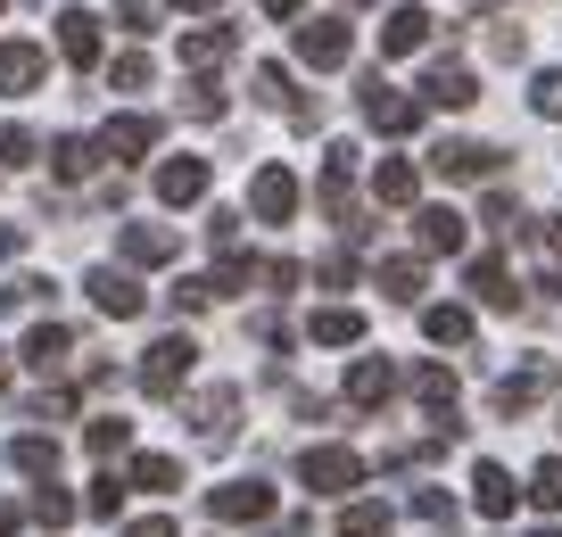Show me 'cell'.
<instances>
[{
  "instance_id": "6da1fadb",
  "label": "cell",
  "mask_w": 562,
  "mask_h": 537,
  "mask_svg": "<svg viewBox=\"0 0 562 537\" xmlns=\"http://www.w3.org/2000/svg\"><path fill=\"white\" fill-rule=\"evenodd\" d=\"M191 365H199V339L191 331H166V339L140 347V389H149V398H182Z\"/></svg>"
},
{
  "instance_id": "7a4b0ae2",
  "label": "cell",
  "mask_w": 562,
  "mask_h": 537,
  "mask_svg": "<svg viewBox=\"0 0 562 537\" xmlns=\"http://www.w3.org/2000/svg\"><path fill=\"white\" fill-rule=\"evenodd\" d=\"M299 480L315 488V496H348V488H364V455H356V447H306Z\"/></svg>"
},
{
  "instance_id": "3957f363",
  "label": "cell",
  "mask_w": 562,
  "mask_h": 537,
  "mask_svg": "<svg viewBox=\"0 0 562 537\" xmlns=\"http://www.w3.org/2000/svg\"><path fill=\"white\" fill-rule=\"evenodd\" d=\"M299 67H348V51H356V25L348 18H299Z\"/></svg>"
},
{
  "instance_id": "277c9868",
  "label": "cell",
  "mask_w": 562,
  "mask_h": 537,
  "mask_svg": "<svg viewBox=\"0 0 562 537\" xmlns=\"http://www.w3.org/2000/svg\"><path fill=\"white\" fill-rule=\"evenodd\" d=\"M191 430H199V447H232V430H240V389L232 381L199 389L191 398Z\"/></svg>"
},
{
  "instance_id": "5b68a950",
  "label": "cell",
  "mask_w": 562,
  "mask_h": 537,
  "mask_svg": "<svg viewBox=\"0 0 562 537\" xmlns=\"http://www.w3.org/2000/svg\"><path fill=\"white\" fill-rule=\"evenodd\" d=\"M364 124H372V133H414L422 100H414V91H397V83H381V75H364Z\"/></svg>"
},
{
  "instance_id": "8992f818",
  "label": "cell",
  "mask_w": 562,
  "mask_h": 537,
  "mask_svg": "<svg viewBox=\"0 0 562 537\" xmlns=\"http://www.w3.org/2000/svg\"><path fill=\"white\" fill-rule=\"evenodd\" d=\"M248 215H257V224H290V215H299V174H290V166H257V182H248Z\"/></svg>"
},
{
  "instance_id": "52a82bcc",
  "label": "cell",
  "mask_w": 562,
  "mask_h": 537,
  "mask_svg": "<svg viewBox=\"0 0 562 537\" xmlns=\"http://www.w3.org/2000/svg\"><path fill=\"white\" fill-rule=\"evenodd\" d=\"M207 513L224 521V529H240V521H273V488H265V480H224V488H207Z\"/></svg>"
},
{
  "instance_id": "ba28073f",
  "label": "cell",
  "mask_w": 562,
  "mask_h": 537,
  "mask_svg": "<svg viewBox=\"0 0 562 537\" xmlns=\"http://www.w3.org/2000/svg\"><path fill=\"white\" fill-rule=\"evenodd\" d=\"M83 290H91V306H100V314H108V323H133V314H140V306H149V290H140V281H133V273H124V265H100V273H91V281H83Z\"/></svg>"
},
{
  "instance_id": "9c48e42d",
  "label": "cell",
  "mask_w": 562,
  "mask_h": 537,
  "mask_svg": "<svg viewBox=\"0 0 562 537\" xmlns=\"http://www.w3.org/2000/svg\"><path fill=\"white\" fill-rule=\"evenodd\" d=\"M546 389H554V356H529L521 372H505V381H496V414H505V422H513V414H529Z\"/></svg>"
},
{
  "instance_id": "30bf717a",
  "label": "cell",
  "mask_w": 562,
  "mask_h": 537,
  "mask_svg": "<svg viewBox=\"0 0 562 537\" xmlns=\"http://www.w3.org/2000/svg\"><path fill=\"white\" fill-rule=\"evenodd\" d=\"M389 398H397V365H389V356H356L348 365V405L356 414H381Z\"/></svg>"
},
{
  "instance_id": "8fae6325",
  "label": "cell",
  "mask_w": 562,
  "mask_h": 537,
  "mask_svg": "<svg viewBox=\"0 0 562 537\" xmlns=\"http://www.w3.org/2000/svg\"><path fill=\"white\" fill-rule=\"evenodd\" d=\"M42 75H50V51H42V42H0V91H9V100L42 91Z\"/></svg>"
},
{
  "instance_id": "7c38bea8",
  "label": "cell",
  "mask_w": 562,
  "mask_h": 537,
  "mask_svg": "<svg viewBox=\"0 0 562 537\" xmlns=\"http://www.w3.org/2000/svg\"><path fill=\"white\" fill-rule=\"evenodd\" d=\"M158 149V116H108L100 133V157H116V166H133V157Z\"/></svg>"
},
{
  "instance_id": "4fadbf2b",
  "label": "cell",
  "mask_w": 562,
  "mask_h": 537,
  "mask_svg": "<svg viewBox=\"0 0 562 537\" xmlns=\"http://www.w3.org/2000/svg\"><path fill=\"white\" fill-rule=\"evenodd\" d=\"M430 174H447V182H488L496 149H480V141H439V149H430Z\"/></svg>"
},
{
  "instance_id": "5bb4252c",
  "label": "cell",
  "mask_w": 562,
  "mask_h": 537,
  "mask_svg": "<svg viewBox=\"0 0 562 537\" xmlns=\"http://www.w3.org/2000/svg\"><path fill=\"white\" fill-rule=\"evenodd\" d=\"M158 199L166 208H199V199H207V157H166L158 166Z\"/></svg>"
},
{
  "instance_id": "9a60e30c",
  "label": "cell",
  "mask_w": 562,
  "mask_h": 537,
  "mask_svg": "<svg viewBox=\"0 0 562 537\" xmlns=\"http://www.w3.org/2000/svg\"><path fill=\"white\" fill-rule=\"evenodd\" d=\"M480 100V83H472V67H456V58H439V67L422 75V108H472Z\"/></svg>"
},
{
  "instance_id": "2e32d148",
  "label": "cell",
  "mask_w": 562,
  "mask_h": 537,
  "mask_svg": "<svg viewBox=\"0 0 562 537\" xmlns=\"http://www.w3.org/2000/svg\"><path fill=\"white\" fill-rule=\"evenodd\" d=\"M422 42H430V9L405 0V9H389V18H381V58H414Z\"/></svg>"
},
{
  "instance_id": "e0dca14e",
  "label": "cell",
  "mask_w": 562,
  "mask_h": 537,
  "mask_svg": "<svg viewBox=\"0 0 562 537\" xmlns=\"http://www.w3.org/2000/svg\"><path fill=\"white\" fill-rule=\"evenodd\" d=\"M175 248H182V240H175L166 224H124V232H116V257H124V265H175Z\"/></svg>"
},
{
  "instance_id": "ac0fdd59",
  "label": "cell",
  "mask_w": 562,
  "mask_h": 537,
  "mask_svg": "<svg viewBox=\"0 0 562 537\" xmlns=\"http://www.w3.org/2000/svg\"><path fill=\"white\" fill-rule=\"evenodd\" d=\"M414 240H422V257H456L463 248V215L456 208H414Z\"/></svg>"
},
{
  "instance_id": "d6986e66",
  "label": "cell",
  "mask_w": 562,
  "mask_h": 537,
  "mask_svg": "<svg viewBox=\"0 0 562 537\" xmlns=\"http://www.w3.org/2000/svg\"><path fill=\"white\" fill-rule=\"evenodd\" d=\"M414 398L439 414V438H456V372L447 365H414Z\"/></svg>"
},
{
  "instance_id": "ffe728a7",
  "label": "cell",
  "mask_w": 562,
  "mask_h": 537,
  "mask_svg": "<svg viewBox=\"0 0 562 537\" xmlns=\"http://www.w3.org/2000/svg\"><path fill=\"white\" fill-rule=\"evenodd\" d=\"M463 281H472V298H480V306H496V314H513V306H521V290H513L505 257H472V273H463Z\"/></svg>"
},
{
  "instance_id": "44dd1931",
  "label": "cell",
  "mask_w": 562,
  "mask_h": 537,
  "mask_svg": "<svg viewBox=\"0 0 562 537\" xmlns=\"http://www.w3.org/2000/svg\"><path fill=\"white\" fill-rule=\"evenodd\" d=\"M58 58H67V67H100V18L67 9V18H58Z\"/></svg>"
},
{
  "instance_id": "7402d4cb",
  "label": "cell",
  "mask_w": 562,
  "mask_h": 537,
  "mask_svg": "<svg viewBox=\"0 0 562 537\" xmlns=\"http://www.w3.org/2000/svg\"><path fill=\"white\" fill-rule=\"evenodd\" d=\"M306 339H315V347H356V339H364V314H356V306H315V314H306Z\"/></svg>"
},
{
  "instance_id": "603a6c76",
  "label": "cell",
  "mask_w": 562,
  "mask_h": 537,
  "mask_svg": "<svg viewBox=\"0 0 562 537\" xmlns=\"http://www.w3.org/2000/svg\"><path fill=\"white\" fill-rule=\"evenodd\" d=\"M472 504H480V513H488V521H505L513 504H521V488H513V471H505V463H480V471H472Z\"/></svg>"
},
{
  "instance_id": "cb8c5ba5",
  "label": "cell",
  "mask_w": 562,
  "mask_h": 537,
  "mask_svg": "<svg viewBox=\"0 0 562 537\" xmlns=\"http://www.w3.org/2000/svg\"><path fill=\"white\" fill-rule=\"evenodd\" d=\"M414 191H422L414 157H381V166H372V199H381V208H414Z\"/></svg>"
},
{
  "instance_id": "d4e9b609",
  "label": "cell",
  "mask_w": 562,
  "mask_h": 537,
  "mask_svg": "<svg viewBox=\"0 0 562 537\" xmlns=\"http://www.w3.org/2000/svg\"><path fill=\"white\" fill-rule=\"evenodd\" d=\"M67 356H75V331L67 323H34V331H25V365H34V372H58Z\"/></svg>"
},
{
  "instance_id": "484cf974",
  "label": "cell",
  "mask_w": 562,
  "mask_h": 537,
  "mask_svg": "<svg viewBox=\"0 0 562 537\" xmlns=\"http://www.w3.org/2000/svg\"><path fill=\"white\" fill-rule=\"evenodd\" d=\"M381 298H397V306H414L422 290H430V273H422V257H381Z\"/></svg>"
},
{
  "instance_id": "4316f807",
  "label": "cell",
  "mask_w": 562,
  "mask_h": 537,
  "mask_svg": "<svg viewBox=\"0 0 562 537\" xmlns=\"http://www.w3.org/2000/svg\"><path fill=\"white\" fill-rule=\"evenodd\" d=\"M91 166H100V141H83V133L50 141V174H58V182H83Z\"/></svg>"
},
{
  "instance_id": "83f0119b",
  "label": "cell",
  "mask_w": 562,
  "mask_h": 537,
  "mask_svg": "<svg viewBox=\"0 0 562 537\" xmlns=\"http://www.w3.org/2000/svg\"><path fill=\"white\" fill-rule=\"evenodd\" d=\"M9 463L25 471V480H58V438H42V430H25L18 447H9Z\"/></svg>"
},
{
  "instance_id": "f1b7e54d",
  "label": "cell",
  "mask_w": 562,
  "mask_h": 537,
  "mask_svg": "<svg viewBox=\"0 0 562 537\" xmlns=\"http://www.w3.org/2000/svg\"><path fill=\"white\" fill-rule=\"evenodd\" d=\"M232 42H240V34H232V25H191V34H182V58H191V67L207 75L215 58H232Z\"/></svg>"
},
{
  "instance_id": "f546056e",
  "label": "cell",
  "mask_w": 562,
  "mask_h": 537,
  "mask_svg": "<svg viewBox=\"0 0 562 537\" xmlns=\"http://www.w3.org/2000/svg\"><path fill=\"white\" fill-rule=\"evenodd\" d=\"M389 504L381 496H356V504H339V537H389Z\"/></svg>"
},
{
  "instance_id": "4dcf8cb0",
  "label": "cell",
  "mask_w": 562,
  "mask_h": 537,
  "mask_svg": "<svg viewBox=\"0 0 562 537\" xmlns=\"http://www.w3.org/2000/svg\"><path fill=\"white\" fill-rule=\"evenodd\" d=\"M124 488H149V496H166V488H182V463H175V455H133Z\"/></svg>"
},
{
  "instance_id": "1f68e13d",
  "label": "cell",
  "mask_w": 562,
  "mask_h": 537,
  "mask_svg": "<svg viewBox=\"0 0 562 537\" xmlns=\"http://www.w3.org/2000/svg\"><path fill=\"white\" fill-rule=\"evenodd\" d=\"M25 513H34L42 529H67V521L83 513V504H75V496H67V488H58V480H42V488H34V504H25Z\"/></svg>"
},
{
  "instance_id": "d6a6232c",
  "label": "cell",
  "mask_w": 562,
  "mask_h": 537,
  "mask_svg": "<svg viewBox=\"0 0 562 537\" xmlns=\"http://www.w3.org/2000/svg\"><path fill=\"white\" fill-rule=\"evenodd\" d=\"M422 331H430L439 347H463L472 339V306H422Z\"/></svg>"
},
{
  "instance_id": "836d02e7",
  "label": "cell",
  "mask_w": 562,
  "mask_h": 537,
  "mask_svg": "<svg viewBox=\"0 0 562 537\" xmlns=\"http://www.w3.org/2000/svg\"><path fill=\"white\" fill-rule=\"evenodd\" d=\"M83 447L91 455H124V447H133V422H124V414H91L83 422Z\"/></svg>"
},
{
  "instance_id": "e575fe53",
  "label": "cell",
  "mask_w": 562,
  "mask_h": 537,
  "mask_svg": "<svg viewBox=\"0 0 562 537\" xmlns=\"http://www.w3.org/2000/svg\"><path fill=\"white\" fill-rule=\"evenodd\" d=\"M529 504H538V513H562V455H546L538 471H529V488H521Z\"/></svg>"
},
{
  "instance_id": "d590c367",
  "label": "cell",
  "mask_w": 562,
  "mask_h": 537,
  "mask_svg": "<svg viewBox=\"0 0 562 537\" xmlns=\"http://www.w3.org/2000/svg\"><path fill=\"white\" fill-rule=\"evenodd\" d=\"M414 521H430V529H456V496H447V488H414Z\"/></svg>"
},
{
  "instance_id": "8d00e7d4",
  "label": "cell",
  "mask_w": 562,
  "mask_h": 537,
  "mask_svg": "<svg viewBox=\"0 0 562 537\" xmlns=\"http://www.w3.org/2000/svg\"><path fill=\"white\" fill-rule=\"evenodd\" d=\"M116 504H124V480H116V471H100V480H91V496H83V513H91V521H116Z\"/></svg>"
},
{
  "instance_id": "74e56055",
  "label": "cell",
  "mask_w": 562,
  "mask_h": 537,
  "mask_svg": "<svg viewBox=\"0 0 562 537\" xmlns=\"http://www.w3.org/2000/svg\"><path fill=\"white\" fill-rule=\"evenodd\" d=\"M207 281H215V298H232V290H248V281H257V265H248V257H240V248H232V257H224V265H215V273H207Z\"/></svg>"
},
{
  "instance_id": "f35d334b",
  "label": "cell",
  "mask_w": 562,
  "mask_h": 537,
  "mask_svg": "<svg viewBox=\"0 0 562 537\" xmlns=\"http://www.w3.org/2000/svg\"><path fill=\"white\" fill-rule=\"evenodd\" d=\"M108 83H116V91H149V58H140V51H124L116 67H108Z\"/></svg>"
},
{
  "instance_id": "ab89813d",
  "label": "cell",
  "mask_w": 562,
  "mask_h": 537,
  "mask_svg": "<svg viewBox=\"0 0 562 537\" xmlns=\"http://www.w3.org/2000/svg\"><path fill=\"white\" fill-rule=\"evenodd\" d=\"M529 108H538V116H562V67H546L538 83H529Z\"/></svg>"
},
{
  "instance_id": "60d3db41",
  "label": "cell",
  "mask_w": 562,
  "mask_h": 537,
  "mask_svg": "<svg viewBox=\"0 0 562 537\" xmlns=\"http://www.w3.org/2000/svg\"><path fill=\"white\" fill-rule=\"evenodd\" d=\"M0 166H34V133L25 124H0Z\"/></svg>"
},
{
  "instance_id": "b9f144b4",
  "label": "cell",
  "mask_w": 562,
  "mask_h": 537,
  "mask_svg": "<svg viewBox=\"0 0 562 537\" xmlns=\"http://www.w3.org/2000/svg\"><path fill=\"white\" fill-rule=\"evenodd\" d=\"M199 306H215V281H207V273L175 281V314H199Z\"/></svg>"
},
{
  "instance_id": "7bdbcfd3",
  "label": "cell",
  "mask_w": 562,
  "mask_h": 537,
  "mask_svg": "<svg viewBox=\"0 0 562 537\" xmlns=\"http://www.w3.org/2000/svg\"><path fill=\"white\" fill-rule=\"evenodd\" d=\"M182 108H191V116H224V83H215V75H199V83H191V100H182Z\"/></svg>"
},
{
  "instance_id": "ee69618b",
  "label": "cell",
  "mask_w": 562,
  "mask_h": 537,
  "mask_svg": "<svg viewBox=\"0 0 562 537\" xmlns=\"http://www.w3.org/2000/svg\"><path fill=\"white\" fill-rule=\"evenodd\" d=\"M116 18H124V34H158V0H124Z\"/></svg>"
},
{
  "instance_id": "f6af8a7d",
  "label": "cell",
  "mask_w": 562,
  "mask_h": 537,
  "mask_svg": "<svg viewBox=\"0 0 562 537\" xmlns=\"http://www.w3.org/2000/svg\"><path fill=\"white\" fill-rule=\"evenodd\" d=\"M207 240L232 257V248H240V215H232V208H215V215H207Z\"/></svg>"
},
{
  "instance_id": "bcb514c9",
  "label": "cell",
  "mask_w": 562,
  "mask_h": 537,
  "mask_svg": "<svg viewBox=\"0 0 562 537\" xmlns=\"http://www.w3.org/2000/svg\"><path fill=\"white\" fill-rule=\"evenodd\" d=\"M257 281H265V290H299V265H290V257H265Z\"/></svg>"
},
{
  "instance_id": "7dc6e473",
  "label": "cell",
  "mask_w": 562,
  "mask_h": 537,
  "mask_svg": "<svg viewBox=\"0 0 562 537\" xmlns=\"http://www.w3.org/2000/svg\"><path fill=\"white\" fill-rule=\"evenodd\" d=\"M315 281H331V290H348V281H356V257H348V248H339V257H323V265H315Z\"/></svg>"
},
{
  "instance_id": "c3c4849f",
  "label": "cell",
  "mask_w": 562,
  "mask_h": 537,
  "mask_svg": "<svg viewBox=\"0 0 562 537\" xmlns=\"http://www.w3.org/2000/svg\"><path fill=\"white\" fill-rule=\"evenodd\" d=\"M116 537H182V529H175V521H166V513H149V521H124Z\"/></svg>"
},
{
  "instance_id": "681fc988",
  "label": "cell",
  "mask_w": 562,
  "mask_h": 537,
  "mask_svg": "<svg viewBox=\"0 0 562 537\" xmlns=\"http://www.w3.org/2000/svg\"><path fill=\"white\" fill-rule=\"evenodd\" d=\"M18 248H25V224H0V265L18 257Z\"/></svg>"
},
{
  "instance_id": "f907efd6",
  "label": "cell",
  "mask_w": 562,
  "mask_h": 537,
  "mask_svg": "<svg viewBox=\"0 0 562 537\" xmlns=\"http://www.w3.org/2000/svg\"><path fill=\"white\" fill-rule=\"evenodd\" d=\"M257 9H265V18H299L306 0H257Z\"/></svg>"
},
{
  "instance_id": "816d5d0a",
  "label": "cell",
  "mask_w": 562,
  "mask_h": 537,
  "mask_svg": "<svg viewBox=\"0 0 562 537\" xmlns=\"http://www.w3.org/2000/svg\"><path fill=\"white\" fill-rule=\"evenodd\" d=\"M18 521H25L18 504H0V537H18Z\"/></svg>"
},
{
  "instance_id": "f5cc1de1",
  "label": "cell",
  "mask_w": 562,
  "mask_h": 537,
  "mask_svg": "<svg viewBox=\"0 0 562 537\" xmlns=\"http://www.w3.org/2000/svg\"><path fill=\"white\" fill-rule=\"evenodd\" d=\"M175 9H191V18H207V9H224V0H175Z\"/></svg>"
},
{
  "instance_id": "db71d44e",
  "label": "cell",
  "mask_w": 562,
  "mask_h": 537,
  "mask_svg": "<svg viewBox=\"0 0 562 537\" xmlns=\"http://www.w3.org/2000/svg\"><path fill=\"white\" fill-rule=\"evenodd\" d=\"M0 389H9V356H0Z\"/></svg>"
},
{
  "instance_id": "11a10c76",
  "label": "cell",
  "mask_w": 562,
  "mask_h": 537,
  "mask_svg": "<svg viewBox=\"0 0 562 537\" xmlns=\"http://www.w3.org/2000/svg\"><path fill=\"white\" fill-rule=\"evenodd\" d=\"M538 537H562V529H538Z\"/></svg>"
}]
</instances>
